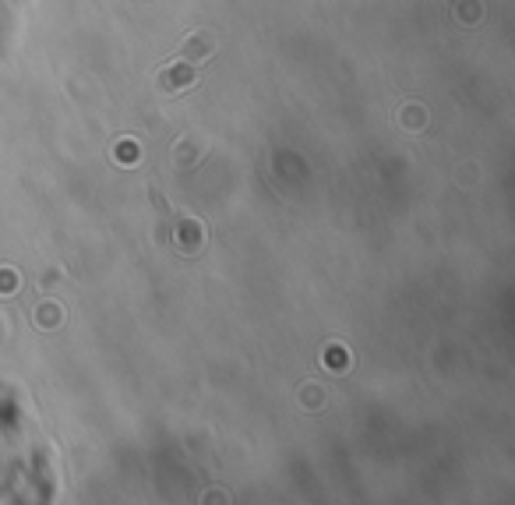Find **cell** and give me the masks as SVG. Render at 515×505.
<instances>
[{
  "label": "cell",
  "instance_id": "obj_2",
  "mask_svg": "<svg viewBox=\"0 0 515 505\" xmlns=\"http://www.w3.org/2000/svg\"><path fill=\"white\" fill-rule=\"evenodd\" d=\"M212 50H215V43H212L208 32H191L187 43H184V57H187V61H201V57H208Z\"/></svg>",
  "mask_w": 515,
  "mask_h": 505
},
{
  "label": "cell",
  "instance_id": "obj_3",
  "mask_svg": "<svg viewBox=\"0 0 515 505\" xmlns=\"http://www.w3.org/2000/svg\"><path fill=\"white\" fill-rule=\"evenodd\" d=\"M201 244H205V230H201L194 219H187V223L180 226V247H184V251H198Z\"/></svg>",
  "mask_w": 515,
  "mask_h": 505
},
{
  "label": "cell",
  "instance_id": "obj_4",
  "mask_svg": "<svg viewBox=\"0 0 515 505\" xmlns=\"http://www.w3.org/2000/svg\"><path fill=\"white\" fill-rule=\"evenodd\" d=\"M113 159L117 163H124V166H131V163H138V142H117L113 145Z\"/></svg>",
  "mask_w": 515,
  "mask_h": 505
},
{
  "label": "cell",
  "instance_id": "obj_1",
  "mask_svg": "<svg viewBox=\"0 0 515 505\" xmlns=\"http://www.w3.org/2000/svg\"><path fill=\"white\" fill-rule=\"evenodd\" d=\"M198 82V71L191 68V61H177V64H166L163 75H159V89L163 92H184Z\"/></svg>",
  "mask_w": 515,
  "mask_h": 505
},
{
  "label": "cell",
  "instance_id": "obj_5",
  "mask_svg": "<svg viewBox=\"0 0 515 505\" xmlns=\"http://www.w3.org/2000/svg\"><path fill=\"white\" fill-rule=\"evenodd\" d=\"M15 287H18V276L15 273H0V297H8Z\"/></svg>",
  "mask_w": 515,
  "mask_h": 505
}]
</instances>
